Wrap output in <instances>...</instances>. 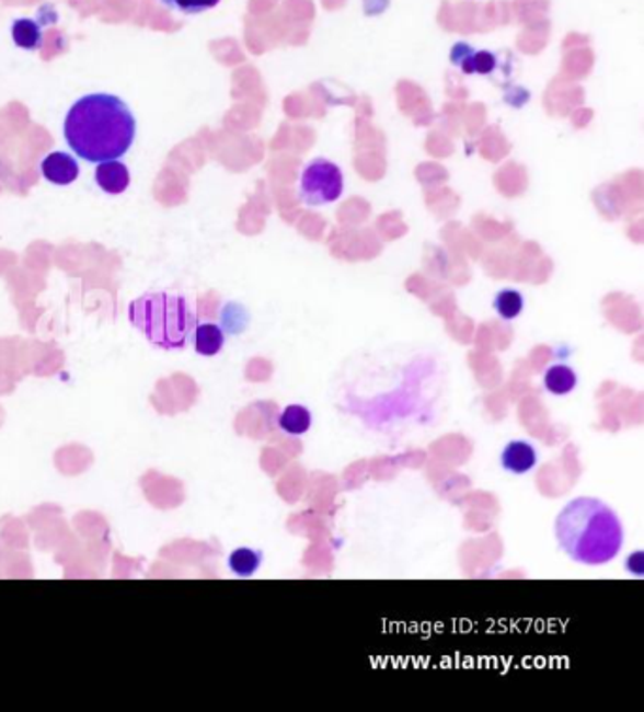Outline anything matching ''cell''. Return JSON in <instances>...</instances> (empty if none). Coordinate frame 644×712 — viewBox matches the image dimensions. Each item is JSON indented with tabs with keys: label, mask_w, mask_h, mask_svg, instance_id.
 Returning a JSON list of instances; mask_svg holds the SVG:
<instances>
[{
	"label": "cell",
	"mask_w": 644,
	"mask_h": 712,
	"mask_svg": "<svg viewBox=\"0 0 644 712\" xmlns=\"http://www.w3.org/2000/svg\"><path fill=\"white\" fill-rule=\"evenodd\" d=\"M12 38H14L15 46L21 49H41L44 44V35H42L41 23L35 20H15L12 23Z\"/></svg>",
	"instance_id": "cell-13"
},
{
	"label": "cell",
	"mask_w": 644,
	"mask_h": 712,
	"mask_svg": "<svg viewBox=\"0 0 644 712\" xmlns=\"http://www.w3.org/2000/svg\"><path fill=\"white\" fill-rule=\"evenodd\" d=\"M576 383L578 378L570 365H552L544 375V390L557 398L570 395L571 391L575 390Z\"/></svg>",
	"instance_id": "cell-11"
},
{
	"label": "cell",
	"mask_w": 644,
	"mask_h": 712,
	"mask_svg": "<svg viewBox=\"0 0 644 712\" xmlns=\"http://www.w3.org/2000/svg\"><path fill=\"white\" fill-rule=\"evenodd\" d=\"M129 320L153 346L161 349H184L197 325L184 295L153 291L129 305Z\"/></svg>",
	"instance_id": "cell-3"
},
{
	"label": "cell",
	"mask_w": 644,
	"mask_h": 712,
	"mask_svg": "<svg viewBox=\"0 0 644 712\" xmlns=\"http://www.w3.org/2000/svg\"><path fill=\"white\" fill-rule=\"evenodd\" d=\"M62 133L78 158L88 163H104L130 150L137 135V119L129 104L119 96L93 93L70 106Z\"/></svg>",
	"instance_id": "cell-1"
},
{
	"label": "cell",
	"mask_w": 644,
	"mask_h": 712,
	"mask_svg": "<svg viewBox=\"0 0 644 712\" xmlns=\"http://www.w3.org/2000/svg\"><path fill=\"white\" fill-rule=\"evenodd\" d=\"M555 539L571 560L584 565L612 562L624 544L618 514L596 497H576L555 520Z\"/></svg>",
	"instance_id": "cell-2"
},
{
	"label": "cell",
	"mask_w": 644,
	"mask_h": 712,
	"mask_svg": "<svg viewBox=\"0 0 644 712\" xmlns=\"http://www.w3.org/2000/svg\"><path fill=\"white\" fill-rule=\"evenodd\" d=\"M42 176L56 185H69L78 179L80 166L70 153L54 151L41 164Z\"/></svg>",
	"instance_id": "cell-6"
},
{
	"label": "cell",
	"mask_w": 644,
	"mask_h": 712,
	"mask_svg": "<svg viewBox=\"0 0 644 712\" xmlns=\"http://www.w3.org/2000/svg\"><path fill=\"white\" fill-rule=\"evenodd\" d=\"M193 346L199 356H218L226 346V333L216 323H197L193 329Z\"/></svg>",
	"instance_id": "cell-9"
},
{
	"label": "cell",
	"mask_w": 644,
	"mask_h": 712,
	"mask_svg": "<svg viewBox=\"0 0 644 712\" xmlns=\"http://www.w3.org/2000/svg\"><path fill=\"white\" fill-rule=\"evenodd\" d=\"M344 190L343 171L327 159H314L301 176V199L309 206L335 203Z\"/></svg>",
	"instance_id": "cell-4"
},
{
	"label": "cell",
	"mask_w": 644,
	"mask_h": 712,
	"mask_svg": "<svg viewBox=\"0 0 644 712\" xmlns=\"http://www.w3.org/2000/svg\"><path fill=\"white\" fill-rule=\"evenodd\" d=\"M494 309L501 320H516L524 310V297L516 289H501L499 294L495 295Z\"/></svg>",
	"instance_id": "cell-14"
},
{
	"label": "cell",
	"mask_w": 644,
	"mask_h": 712,
	"mask_svg": "<svg viewBox=\"0 0 644 712\" xmlns=\"http://www.w3.org/2000/svg\"><path fill=\"white\" fill-rule=\"evenodd\" d=\"M95 180L104 193L119 195V193H124L129 187V169L124 163H119L117 159H114V161H104V163H99V166H96Z\"/></svg>",
	"instance_id": "cell-8"
},
{
	"label": "cell",
	"mask_w": 644,
	"mask_h": 712,
	"mask_svg": "<svg viewBox=\"0 0 644 712\" xmlns=\"http://www.w3.org/2000/svg\"><path fill=\"white\" fill-rule=\"evenodd\" d=\"M278 425H280L281 432L299 437V435L309 433L310 427H312V414L302 404H289L281 412Z\"/></svg>",
	"instance_id": "cell-12"
},
{
	"label": "cell",
	"mask_w": 644,
	"mask_h": 712,
	"mask_svg": "<svg viewBox=\"0 0 644 712\" xmlns=\"http://www.w3.org/2000/svg\"><path fill=\"white\" fill-rule=\"evenodd\" d=\"M452 62L465 74H490L495 69V57L490 51H474L469 44H456L452 49Z\"/></svg>",
	"instance_id": "cell-7"
},
{
	"label": "cell",
	"mask_w": 644,
	"mask_h": 712,
	"mask_svg": "<svg viewBox=\"0 0 644 712\" xmlns=\"http://www.w3.org/2000/svg\"><path fill=\"white\" fill-rule=\"evenodd\" d=\"M261 563H263V552L248 547L237 548L227 560L229 571L240 578L254 576L260 571Z\"/></svg>",
	"instance_id": "cell-10"
},
{
	"label": "cell",
	"mask_w": 644,
	"mask_h": 712,
	"mask_svg": "<svg viewBox=\"0 0 644 712\" xmlns=\"http://www.w3.org/2000/svg\"><path fill=\"white\" fill-rule=\"evenodd\" d=\"M539 461V453L528 440H513L501 452V467L513 474H528Z\"/></svg>",
	"instance_id": "cell-5"
},
{
	"label": "cell",
	"mask_w": 644,
	"mask_h": 712,
	"mask_svg": "<svg viewBox=\"0 0 644 712\" xmlns=\"http://www.w3.org/2000/svg\"><path fill=\"white\" fill-rule=\"evenodd\" d=\"M159 2L180 14L197 15L218 7L221 0H159Z\"/></svg>",
	"instance_id": "cell-15"
}]
</instances>
